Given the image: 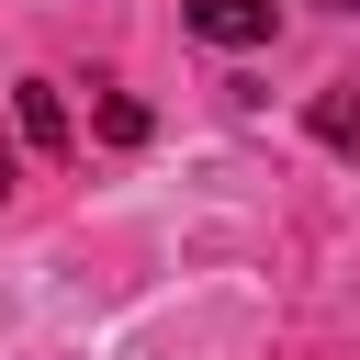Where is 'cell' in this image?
<instances>
[{"instance_id":"obj_3","label":"cell","mask_w":360,"mask_h":360,"mask_svg":"<svg viewBox=\"0 0 360 360\" xmlns=\"http://www.w3.org/2000/svg\"><path fill=\"white\" fill-rule=\"evenodd\" d=\"M315 135H326V146H349V158H360V101H349V90H326V101H315Z\"/></svg>"},{"instance_id":"obj_2","label":"cell","mask_w":360,"mask_h":360,"mask_svg":"<svg viewBox=\"0 0 360 360\" xmlns=\"http://www.w3.org/2000/svg\"><path fill=\"white\" fill-rule=\"evenodd\" d=\"M11 112H22V146H45V158L68 146V101H56V79H22V101H11Z\"/></svg>"},{"instance_id":"obj_5","label":"cell","mask_w":360,"mask_h":360,"mask_svg":"<svg viewBox=\"0 0 360 360\" xmlns=\"http://www.w3.org/2000/svg\"><path fill=\"white\" fill-rule=\"evenodd\" d=\"M11 180H22V158H11V135H0V202H11Z\"/></svg>"},{"instance_id":"obj_4","label":"cell","mask_w":360,"mask_h":360,"mask_svg":"<svg viewBox=\"0 0 360 360\" xmlns=\"http://www.w3.org/2000/svg\"><path fill=\"white\" fill-rule=\"evenodd\" d=\"M101 146H146V101L112 90V101H101Z\"/></svg>"},{"instance_id":"obj_1","label":"cell","mask_w":360,"mask_h":360,"mask_svg":"<svg viewBox=\"0 0 360 360\" xmlns=\"http://www.w3.org/2000/svg\"><path fill=\"white\" fill-rule=\"evenodd\" d=\"M180 22H191L202 45H225V56L270 45V0H180Z\"/></svg>"},{"instance_id":"obj_6","label":"cell","mask_w":360,"mask_h":360,"mask_svg":"<svg viewBox=\"0 0 360 360\" xmlns=\"http://www.w3.org/2000/svg\"><path fill=\"white\" fill-rule=\"evenodd\" d=\"M326 11H360V0H326Z\"/></svg>"}]
</instances>
